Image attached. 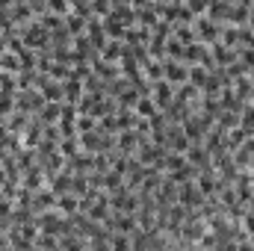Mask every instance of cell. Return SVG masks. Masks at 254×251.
Listing matches in <instances>:
<instances>
[{"mask_svg":"<svg viewBox=\"0 0 254 251\" xmlns=\"http://www.w3.org/2000/svg\"><path fill=\"white\" fill-rule=\"evenodd\" d=\"M163 77L172 86L190 83V65L184 63V60H175V57H163Z\"/></svg>","mask_w":254,"mask_h":251,"instance_id":"1","label":"cell"},{"mask_svg":"<svg viewBox=\"0 0 254 251\" xmlns=\"http://www.w3.org/2000/svg\"><path fill=\"white\" fill-rule=\"evenodd\" d=\"M21 39H24V45H27V48L39 51V48H48V45H51V42H48V39H51V30H48V27L39 21V24L27 27V30L21 33Z\"/></svg>","mask_w":254,"mask_h":251,"instance_id":"2","label":"cell"},{"mask_svg":"<svg viewBox=\"0 0 254 251\" xmlns=\"http://www.w3.org/2000/svg\"><path fill=\"white\" fill-rule=\"evenodd\" d=\"M175 89H178V86H172V83H169L166 77H163V80H154V83H151V98L157 101V107H160V110H166V107H169V104L175 101Z\"/></svg>","mask_w":254,"mask_h":251,"instance_id":"3","label":"cell"},{"mask_svg":"<svg viewBox=\"0 0 254 251\" xmlns=\"http://www.w3.org/2000/svg\"><path fill=\"white\" fill-rule=\"evenodd\" d=\"M133 113H136L139 119H148V122H151V119L160 113V107H157V101L151 98V92H142V95H139V101L133 104Z\"/></svg>","mask_w":254,"mask_h":251,"instance_id":"4","label":"cell"},{"mask_svg":"<svg viewBox=\"0 0 254 251\" xmlns=\"http://www.w3.org/2000/svg\"><path fill=\"white\" fill-rule=\"evenodd\" d=\"M195 187H198V192H201L204 198H213V195L219 192V181L213 178V172H210V169H204V172L195 178Z\"/></svg>","mask_w":254,"mask_h":251,"instance_id":"5","label":"cell"},{"mask_svg":"<svg viewBox=\"0 0 254 251\" xmlns=\"http://www.w3.org/2000/svg\"><path fill=\"white\" fill-rule=\"evenodd\" d=\"M57 210H60L63 216H77V210H80V195H74V192L57 195Z\"/></svg>","mask_w":254,"mask_h":251,"instance_id":"6","label":"cell"},{"mask_svg":"<svg viewBox=\"0 0 254 251\" xmlns=\"http://www.w3.org/2000/svg\"><path fill=\"white\" fill-rule=\"evenodd\" d=\"M21 68H24V65H21V57H18L15 51L6 48V51L0 54V71H3V74H18Z\"/></svg>","mask_w":254,"mask_h":251,"instance_id":"7","label":"cell"}]
</instances>
